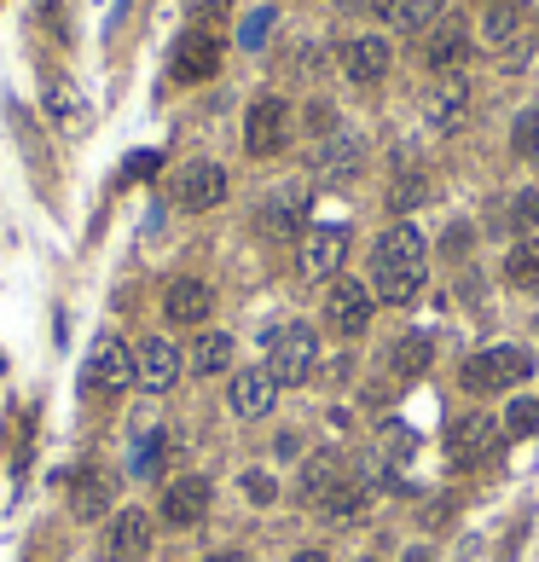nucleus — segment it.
<instances>
[{
  "label": "nucleus",
  "instance_id": "obj_14",
  "mask_svg": "<svg viewBox=\"0 0 539 562\" xmlns=\"http://www.w3.org/2000/svg\"><path fill=\"white\" fill-rule=\"evenodd\" d=\"M279 406V378L267 366H244L232 378V412L239 418H267Z\"/></svg>",
  "mask_w": 539,
  "mask_h": 562
},
{
  "label": "nucleus",
  "instance_id": "obj_42",
  "mask_svg": "<svg viewBox=\"0 0 539 562\" xmlns=\"http://www.w3.org/2000/svg\"><path fill=\"white\" fill-rule=\"evenodd\" d=\"M204 562H249L244 551H215V557H204Z\"/></svg>",
  "mask_w": 539,
  "mask_h": 562
},
{
  "label": "nucleus",
  "instance_id": "obj_21",
  "mask_svg": "<svg viewBox=\"0 0 539 562\" xmlns=\"http://www.w3.org/2000/svg\"><path fill=\"white\" fill-rule=\"evenodd\" d=\"M470 53V29L459 18H441V24H429V41H424V59H429V71H459Z\"/></svg>",
  "mask_w": 539,
  "mask_h": 562
},
{
  "label": "nucleus",
  "instance_id": "obj_15",
  "mask_svg": "<svg viewBox=\"0 0 539 562\" xmlns=\"http://www.w3.org/2000/svg\"><path fill=\"white\" fill-rule=\"evenodd\" d=\"M389 64H395V47L383 36H354L343 47V71H348V81H360V88L383 81V76H389Z\"/></svg>",
  "mask_w": 539,
  "mask_h": 562
},
{
  "label": "nucleus",
  "instance_id": "obj_5",
  "mask_svg": "<svg viewBox=\"0 0 539 562\" xmlns=\"http://www.w3.org/2000/svg\"><path fill=\"white\" fill-rule=\"evenodd\" d=\"M504 447V423H493L487 412H464L447 423V452L452 464H482V458H493Z\"/></svg>",
  "mask_w": 539,
  "mask_h": 562
},
{
  "label": "nucleus",
  "instance_id": "obj_12",
  "mask_svg": "<svg viewBox=\"0 0 539 562\" xmlns=\"http://www.w3.org/2000/svg\"><path fill=\"white\" fill-rule=\"evenodd\" d=\"M151 557V516L140 504L116 510L105 527V562H145Z\"/></svg>",
  "mask_w": 539,
  "mask_h": 562
},
{
  "label": "nucleus",
  "instance_id": "obj_38",
  "mask_svg": "<svg viewBox=\"0 0 539 562\" xmlns=\"http://www.w3.org/2000/svg\"><path fill=\"white\" fill-rule=\"evenodd\" d=\"M244 493H249V499H256V504H273V499H279L273 475H261V470H249V475H244Z\"/></svg>",
  "mask_w": 539,
  "mask_h": 562
},
{
  "label": "nucleus",
  "instance_id": "obj_7",
  "mask_svg": "<svg viewBox=\"0 0 539 562\" xmlns=\"http://www.w3.org/2000/svg\"><path fill=\"white\" fill-rule=\"evenodd\" d=\"M372 284H360V279H336L331 291H325V325L336 336H360L365 325H372Z\"/></svg>",
  "mask_w": 539,
  "mask_h": 562
},
{
  "label": "nucleus",
  "instance_id": "obj_34",
  "mask_svg": "<svg viewBox=\"0 0 539 562\" xmlns=\"http://www.w3.org/2000/svg\"><path fill=\"white\" fill-rule=\"evenodd\" d=\"M511 227L516 232H534L539 227V192H516L511 197Z\"/></svg>",
  "mask_w": 539,
  "mask_h": 562
},
{
  "label": "nucleus",
  "instance_id": "obj_35",
  "mask_svg": "<svg viewBox=\"0 0 539 562\" xmlns=\"http://www.w3.org/2000/svg\"><path fill=\"white\" fill-rule=\"evenodd\" d=\"M187 12H192V24L197 29H215L232 12V0H187Z\"/></svg>",
  "mask_w": 539,
  "mask_h": 562
},
{
  "label": "nucleus",
  "instance_id": "obj_2",
  "mask_svg": "<svg viewBox=\"0 0 539 562\" xmlns=\"http://www.w3.org/2000/svg\"><path fill=\"white\" fill-rule=\"evenodd\" d=\"M534 378V354L516 348V343H499V348H482L464 360V388L470 395H499V388H516Z\"/></svg>",
  "mask_w": 539,
  "mask_h": 562
},
{
  "label": "nucleus",
  "instance_id": "obj_9",
  "mask_svg": "<svg viewBox=\"0 0 539 562\" xmlns=\"http://www.w3.org/2000/svg\"><path fill=\"white\" fill-rule=\"evenodd\" d=\"M180 366H187V354L168 343V336H145V343L133 348V378H140V388H151V395L175 388L180 383Z\"/></svg>",
  "mask_w": 539,
  "mask_h": 562
},
{
  "label": "nucleus",
  "instance_id": "obj_47",
  "mask_svg": "<svg viewBox=\"0 0 539 562\" xmlns=\"http://www.w3.org/2000/svg\"><path fill=\"white\" fill-rule=\"evenodd\" d=\"M145 562H157V557H145Z\"/></svg>",
  "mask_w": 539,
  "mask_h": 562
},
{
  "label": "nucleus",
  "instance_id": "obj_1",
  "mask_svg": "<svg viewBox=\"0 0 539 562\" xmlns=\"http://www.w3.org/2000/svg\"><path fill=\"white\" fill-rule=\"evenodd\" d=\"M418 291H424V232L418 227H389L372 244V296H383V302H412Z\"/></svg>",
  "mask_w": 539,
  "mask_h": 562
},
{
  "label": "nucleus",
  "instance_id": "obj_43",
  "mask_svg": "<svg viewBox=\"0 0 539 562\" xmlns=\"http://www.w3.org/2000/svg\"><path fill=\"white\" fill-rule=\"evenodd\" d=\"M407 562H435V557L424 551V545H412V551H407Z\"/></svg>",
  "mask_w": 539,
  "mask_h": 562
},
{
  "label": "nucleus",
  "instance_id": "obj_32",
  "mask_svg": "<svg viewBox=\"0 0 539 562\" xmlns=\"http://www.w3.org/2000/svg\"><path fill=\"white\" fill-rule=\"evenodd\" d=\"M534 430H539V400H516L511 418H504V440H522V435H534Z\"/></svg>",
  "mask_w": 539,
  "mask_h": 562
},
{
  "label": "nucleus",
  "instance_id": "obj_25",
  "mask_svg": "<svg viewBox=\"0 0 539 562\" xmlns=\"http://www.w3.org/2000/svg\"><path fill=\"white\" fill-rule=\"evenodd\" d=\"M377 18L400 29V36H418V29H429L441 18V0H377Z\"/></svg>",
  "mask_w": 539,
  "mask_h": 562
},
{
  "label": "nucleus",
  "instance_id": "obj_20",
  "mask_svg": "<svg viewBox=\"0 0 539 562\" xmlns=\"http://www.w3.org/2000/svg\"><path fill=\"white\" fill-rule=\"evenodd\" d=\"M41 99H47V116H53L64 133H81V128H88V99H81V88H76L70 76H47Z\"/></svg>",
  "mask_w": 539,
  "mask_h": 562
},
{
  "label": "nucleus",
  "instance_id": "obj_30",
  "mask_svg": "<svg viewBox=\"0 0 539 562\" xmlns=\"http://www.w3.org/2000/svg\"><path fill=\"white\" fill-rule=\"evenodd\" d=\"M418 203H429V175L424 168H407V175H395V186H389V209H418Z\"/></svg>",
  "mask_w": 539,
  "mask_h": 562
},
{
  "label": "nucleus",
  "instance_id": "obj_13",
  "mask_svg": "<svg viewBox=\"0 0 539 562\" xmlns=\"http://www.w3.org/2000/svg\"><path fill=\"white\" fill-rule=\"evenodd\" d=\"M343 255H348V227H336V220H325V227H313L301 238V272H308V279L343 272Z\"/></svg>",
  "mask_w": 539,
  "mask_h": 562
},
{
  "label": "nucleus",
  "instance_id": "obj_33",
  "mask_svg": "<svg viewBox=\"0 0 539 562\" xmlns=\"http://www.w3.org/2000/svg\"><path fill=\"white\" fill-rule=\"evenodd\" d=\"M412 447H418V435L407 430V423H389V430H383V458H389V464H407Z\"/></svg>",
  "mask_w": 539,
  "mask_h": 562
},
{
  "label": "nucleus",
  "instance_id": "obj_23",
  "mask_svg": "<svg viewBox=\"0 0 539 562\" xmlns=\"http://www.w3.org/2000/svg\"><path fill=\"white\" fill-rule=\"evenodd\" d=\"M522 0H487V12H482V36L493 53H511V47L522 41Z\"/></svg>",
  "mask_w": 539,
  "mask_h": 562
},
{
  "label": "nucleus",
  "instance_id": "obj_45",
  "mask_svg": "<svg viewBox=\"0 0 539 562\" xmlns=\"http://www.w3.org/2000/svg\"><path fill=\"white\" fill-rule=\"evenodd\" d=\"M41 12H59V0H41Z\"/></svg>",
  "mask_w": 539,
  "mask_h": 562
},
{
  "label": "nucleus",
  "instance_id": "obj_36",
  "mask_svg": "<svg viewBox=\"0 0 539 562\" xmlns=\"http://www.w3.org/2000/svg\"><path fill=\"white\" fill-rule=\"evenodd\" d=\"M516 157H534V151H539V111H528V116H522V123H516Z\"/></svg>",
  "mask_w": 539,
  "mask_h": 562
},
{
  "label": "nucleus",
  "instance_id": "obj_41",
  "mask_svg": "<svg viewBox=\"0 0 539 562\" xmlns=\"http://www.w3.org/2000/svg\"><path fill=\"white\" fill-rule=\"evenodd\" d=\"M140 175H157V151H145V157L128 163V180H140Z\"/></svg>",
  "mask_w": 539,
  "mask_h": 562
},
{
  "label": "nucleus",
  "instance_id": "obj_17",
  "mask_svg": "<svg viewBox=\"0 0 539 562\" xmlns=\"http://www.w3.org/2000/svg\"><path fill=\"white\" fill-rule=\"evenodd\" d=\"M429 123L441 128V133H459L470 123V81L459 71H447L441 81L429 88Z\"/></svg>",
  "mask_w": 539,
  "mask_h": 562
},
{
  "label": "nucleus",
  "instance_id": "obj_26",
  "mask_svg": "<svg viewBox=\"0 0 539 562\" xmlns=\"http://www.w3.org/2000/svg\"><path fill=\"white\" fill-rule=\"evenodd\" d=\"M383 366H389V378H400V383H412V378H424L429 371V336H395L389 343V354H383Z\"/></svg>",
  "mask_w": 539,
  "mask_h": 562
},
{
  "label": "nucleus",
  "instance_id": "obj_11",
  "mask_svg": "<svg viewBox=\"0 0 539 562\" xmlns=\"http://www.w3.org/2000/svg\"><path fill=\"white\" fill-rule=\"evenodd\" d=\"M227 197V168L221 163H187L175 175V203L187 215H204V209H215V203Z\"/></svg>",
  "mask_w": 539,
  "mask_h": 562
},
{
  "label": "nucleus",
  "instance_id": "obj_3",
  "mask_svg": "<svg viewBox=\"0 0 539 562\" xmlns=\"http://www.w3.org/2000/svg\"><path fill=\"white\" fill-rule=\"evenodd\" d=\"M319 366V331L301 325V319H291V325H279L273 336H267V371L284 383H308Z\"/></svg>",
  "mask_w": 539,
  "mask_h": 562
},
{
  "label": "nucleus",
  "instance_id": "obj_10",
  "mask_svg": "<svg viewBox=\"0 0 539 562\" xmlns=\"http://www.w3.org/2000/svg\"><path fill=\"white\" fill-rule=\"evenodd\" d=\"M168 71H175V81H209L221 71V36L192 24L187 36L175 41V64H168Z\"/></svg>",
  "mask_w": 539,
  "mask_h": 562
},
{
  "label": "nucleus",
  "instance_id": "obj_6",
  "mask_svg": "<svg viewBox=\"0 0 539 562\" xmlns=\"http://www.w3.org/2000/svg\"><path fill=\"white\" fill-rule=\"evenodd\" d=\"M140 378H133V348L123 343V336H99L93 354H88V388L93 395H123V388H133Z\"/></svg>",
  "mask_w": 539,
  "mask_h": 562
},
{
  "label": "nucleus",
  "instance_id": "obj_19",
  "mask_svg": "<svg viewBox=\"0 0 539 562\" xmlns=\"http://www.w3.org/2000/svg\"><path fill=\"white\" fill-rule=\"evenodd\" d=\"M360 163H365V151H360L354 133H331V140H319V151H313L319 180H331V186H348L354 175H360Z\"/></svg>",
  "mask_w": 539,
  "mask_h": 562
},
{
  "label": "nucleus",
  "instance_id": "obj_22",
  "mask_svg": "<svg viewBox=\"0 0 539 562\" xmlns=\"http://www.w3.org/2000/svg\"><path fill=\"white\" fill-rule=\"evenodd\" d=\"M111 499H116V475H111V470L88 464V470L76 475V487H70V510H76L81 522L105 516V510H111Z\"/></svg>",
  "mask_w": 539,
  "mask_h": 562
},
{
  "label": "nucleus",
  "instance_id": "obj_27",
  "mask_svg": "<svg viewBox=\"0 0 539 562\" xmlns=\"http://www.w3.org/2000/svg\"><path fill=\"white\" fill-rule=\"evenodd\" d=\"M232 354H239V343H232L227 331H197V343H192V371L197 378H221V371L232 366Z\"/></svg>",
  "mask_w": 539,
  "mask_h": 562
},
{
  "label": "nucleus",
  "instance_id": "obj_16",
  "mask_svg": "<svg viewBox=\"0 0 539 562\" xmlns=\"http://www.w3.org/2000/svg\"><path fill=\"white\" fill-rule=\"evenodd\" d=\"M215 314V291L204 279H175L163 296V319L168 325H204V319Z\"/></svg>",
  "mask_w": 539,
  "mask_h": 562
},
{
  "label": "nucleus",
  "instance_id": "obj_29",
  "mask_svg": "<svg viewBox=\"0 0 539 562\" xmlns=\"http://www.w3.org/2000/svg\"><path fill=\"white\" fill-rule=\"evenodd\" d=\"M504 279H511L516 291H539V244L534 238H522V244L504 255Z\"/></svg>",
  "mask_w": 539,
  "mask_h": 562
},
{
  "label": "nucleus",
  "instance_id": "obj_4",
  "mask_svg": "<svg viewBox=\"0 0 539 562\" xmlns=\"http://www.w3.org/2000/svg\"><path fill=\"white\" fill-rule=\"evenodd\" d=\"M284 145H291V105L279 93H267L244 116V151L249 157H279Z\"/></svg>",
  "mask_w": 539,
  "mask_h": 562
},
{
  "label": "nucleus",
  "instance_id": "obj_8",
  "mask_svg": "<svg viewBox=\"0 0 539 562\" xmlns=\"http://www.w3.org/2000/svg\"><path fill=\"white\" fill-rule=\"evenodd\" d=\"M209 504H215L209 475H175V482L163 487V522L168 527H197L209 516Z\"/></svg>",
  "mask_w": 539,
  "mask_h": 562
},
{
  "label": "nucleus",
  "instance_id": "obj_39",
  "mask_svg": "<svg viewBox=\"0 0 539 562\" xmlns=\"http://www.w3.org/2000/svg\"><path fill=\"white\" fill-rule=\"evenodd\" d=\"M470 238H476V232H470L464 220H452V227H447V238H441V255H452V261H459V255L470 250Z\"/></svg>",
  "mask_w": 539,
  "mask_h": 562
},
{
  "label": "nucleus",
  "instance_id": "obj_24",
  "mask_svg": "<svg viewBox=\"0 0 539 562\" xmlns=\"http://www.w3.org/2000/svg\"><path fill=\"white\" fill-rule=\"evenodd\" d=\"M336 482H348L343 458H336V452H313L308 464H301V482H296V493H301V504H313V510H319V499H325V493H331Z\"/></svg>",
  "mask_w": 539,
  "mask_h": 562
},
{
  "label": "nucleus",
  "instance_id": "obj_46",
  "mask_svg": "<svg viewBox=\"0 0 539 562\" xmlns=\"http://www.w3.org/2000/svg\"><path fill=\"white\" fill-rule=\"evenodd\" d=\"M360 562H377V557H360Z\"/></svg>",
  "mask_w": 539,
  "mask_h": 562
},
{
  "label": "nucleus",
  "instance_id": "obj_18",
  "mask_svg": "<svg viewBox=\"0 0 539 562\" xmlns=\"http://www.w3.org/2000/svg\"><path fill=\"white\" fill-rule=\"evenodd\" d=\"M301 215H308V192H301V186H279V192L261 203L256 227L267 238H296L301 232Z\"/></svg>",
  "mask_w": 539,
  "mask_h": 562
},
{
  "label": "nucleus",
  "instance_id": "obj_44",
  "mask_svg": "<svg viewBox=\"0 0 539 562\" xmlns=\"http://www.w3.org/2000/svg\"><path fill=\"white\" fill-rule=\"evenodd\" d=\"M291 562H325V551H296Z\"/></svg>",
  "mask_w": 539,
  "mask_h": 562
},
{
  "label": "nucleus",
  "instance_id": "obj_37",
  "mask_svg": "<svg viewBox=\"0 0 539 562\" xmlns=\"http://www.w3.org/2000/svg\"><path fill=\"white\" fill-rule=\"evenodd\" d=\"M267 29H273V12H249V18H244V29H239V41L249 47V53H256V47L267 41Z\"/></svg>",
  "mask_w": 539,
  "mask_h": 562
},
{
  "label": "nucleus",
  "instance_id": "obj_28",
  "mask_svg": "<svg viewBox=\"0 0 539 562\" xmlns=\"http://www.w3.org/2000/svg\"><path fill=\"white\" fill-rule=\"evenodd\" d=\"M168 447H175V440H168V430H145L140 440H133V475H140V482H151V475H163V464H168Z\"/></svg>",
  "mask_w": 539,
  "mask_h": 562
},
{
  "label": "nucleus",
  "instance_id": "obj_31",
  "mask_svg": "<svg viewBox=\"0 0 539 562\" xmlns=\"http://www.w3.org/2000/svg\"><path fill=\"white\" fill-rule=\"evenodd\" d=\"M319 510H325L331 522L360 516V510H365V487H360V482H336V487L325 493V499H319Z\"/></svg>",
  "mask_w": 539,
  "mask_h": 562
},
{
  "label": "nucleus",
  "instance_id": "obj_40",
  "mask_svg": "<svg viewBox=\"0 0 539 562\" xmlns=\"http://www.w3.org/2000/svg\"><path fill=\"white\" fill-rule=\"evenodd\" d=\"M308 128L319 133V140H331V133H336V111L331 105H308Z\"/></svg>",
  "mask_w": 539,
  "mask_h": 562
}]
</instances>
